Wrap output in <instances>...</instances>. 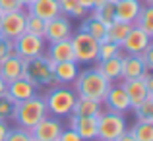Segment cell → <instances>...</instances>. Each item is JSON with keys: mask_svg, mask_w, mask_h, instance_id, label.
Returning <instances> with one entry per match:
<instances>
[{"mask_svg": "<svg viewBox=\"0 0 153 141\" xmlns=\"http://www.w3.org/2000/svg\"><path fill=\"white\" fill-rule=\"evenodd\" d=\"M140 56H142V60H143V64H146V68L151 72V70H153V43H149V45L146 47V50H143Z\"/></svg>", "mask_w": 153, "mask_h": 141, "instance_id": "d590c367", "label": "cell"}, {"mask_svg": "<svg viewBox=\"0 0 153 141\" xmlns=\"http://www.w3.org/2000/svg\"><path fill=\"white\" fill-rule=\"evenodd\" d=\"M89 14L93 16V18H97L101 23H105V25H111V23L114 21V2L107 0L105 4H101V6L93 8Z\"/></svg>", "mask_w": 153, "mask_h": 141, "instance_id": "4316f807", "label": "cell"}, {"mask_svg": "<svg viewBox=\"0 0 153 141\" xmlns=\"http://www.w3.org/2000/svg\"><path fill=\"white\" fill-rule=\"evenodd\" d=\"M4 93H6V81L0 78V95H4Z\"/></svg>", "mask_w": 153, "mask_h": 141, "instance_id": "b9f144b4", "label": "cell"}, {"mask_svg": "<svg viewBox=\"0 0 153 141\" xmlns=\"http://www.w3.org/2000/svg\"><path fill=\"white\" fill-rule=\"evenodd\" d=\"M8 130H10L8 122H6V120H0V141H4V139H6V134H8Z\"/></svg>", "mask_w": 153, "mask_h": 141, "instance_id": "f35d334b", "label": "cell"}, {"mask_svg": "<svg viewBox=\"0 0 153 141\" xmlns=\"http://www.w3.org/2000/svg\"><path fill=\"white\" fill-rule=\"evenodd\" d=\"M134 25L146 31L149 37H153V6H142V12H140Z\"/></svg>", "mask_w": 153, "mask_h": 141, "instance_id": "4dcf8cb0", "label": "cell"}, {"mask_svg": "<svg viewBox=\"0 0 153 141\" xmlns=\"http://www.w3.org/2000/svg\"><path fill=\"white\" fill-rule=\"evenodd\" d=\"M6 93L10 95L16 103H19V100L31 99L33 95H37V87H35L29 79L18 78V79H14V81L6 83Z\"/></svg>", "mask_w": 153, "mask_h": 141, "instance_id": "2e32d148", "label": "cell"}, {"mask_svg": "<svg viewBox=\"0 0 153 141\" xmlns=\"http://www.w3.org/2000/svg\"><path fill=\"white\" fill-rule=\"evenodd\" d=\"M47 104V112L51 116H56V118H66L68 114L74 108V103L78 99L74 89L66 85H51L49 91L43 95Z\"/></svg>", "mask_w": 153, "mask_h": 141, "instance_id": "3957f363", "label": "cell"}, {"mask_svg": "<svg viewBox=\"0 0 153 141\" xmlns=\"http://www.w3.org/2000/svg\"><path fill=\"white\" fill-rule=\"evenodd\" d=\"M52 66H54V64H52L45 54H39V56H35V58L25 60L22 78L29 79L37 89L39 87H51V85H54Z\"/></svg>", "mask_w": 153, "mask_h": 141, "instance_id": "277c9868", "label": "cell"}, {"mask_svg": "<svg viewBox=\"0 0 153 141\" xmlns=\"http://www.w3.org/2000/svg\"><path fill=\"white\" fill-rule=\"evenodd\" d=\"M58 141H82L78 134H76V130H72V128H68V130H62L58 135Z\"/></svg>", "mask_w": 153, "mask_h": 141, "instance_id": "74e56055", "label": "cell"}, {"mask_svg": "<svg viewBox=\"0 0 153 141\" xmlns=\"http://www.w3.org/2000/svg\"><path fill=\"white\" fill-rule=\"evenodd\" d=\"M56 141H58V139H56Z\"/></svg>", "mask_w": 153, "mask_h": 141, "instance_id": "c3c4849f", "label": "cell"}, {"mask_svg": "<svg viewBox=\"0 0 153 141\" xmlns=\"http://www.w3.org/2000/svg\"><path fill=\"white\" fill-rule=\"evenodd\" d=\"M25 10L31 12V14H35V16H39V18L45 19V21H49V19L56 18V16L60 14V8H58V2H56V0H33Z\"/></svg>", "mask_w": 153, "mask_h": 141, "instance_id": "44dd1931", "label": "cell"}, {"mask_svg": "<svg viewBox=\"0 0 153 141\" xmlns=\"http://www.w3.org/2000/svg\"><path fill=\"white\" fill-rule=\"evenodd\" d=\"M78 4H79L82 8H85L87 12L93 10V0H78Z\"/></svg>", "mask_w": 153, "mask_h": 141, "instance_id": "60d3db41", "label": "cell"}, {"mask_svg": "<svg viewBox=\"0 0 153 141\" xmlns=\"http://www.w3.org/2000/svg\"><path fill=\"white\" fill-rule=\"evenodd\" d=\"M111 2H116V0H111Z\"/></svg>", "mask_w": 153, "mask_h": 141, "instance_id": "bcb514c9", "label": "cell"}, {"mask_svg": "<svg viewBox=\"0 0 153 141\" xmlns=\"http://www.w3.org/2000/svg\"><path fill=\"white\" fill-rule=\"evenodd\" d=\"M74 29H72L70 18L64 14H58L56 18H52L47 21L45 27V41L47 43H56V41H64V39H70Z\"/></svg>", "mask_w": 153, "mask_h": 141, "instance_id": "30bf717a", "label": "cell"}, {"mask_svg": "<svg viewBox=\"0 0 153 141\" xmlns=\"http://www.w3.org/2000/svg\"><path fill=\"white\" fill-rule=\"evenodd\" d=\"M142 4H143V6H153V0H143Z\"/></svg>", "mask_w": 153, "mask_h": 141, "instance_id": "f6af8a7d", "label": "cell"}, {"mask_svg": "<svg viewBox=\"0 0 153 141\" xmlns=\"http://www.w3.org/2000/svg\"><path fill=\"white\" fill-rule=\"evenodd\" d=\"M79 31H85L87 35H91L93 39H97L99 43L107 41V25L101 23L97 18H93L91 14H87L85 18H83L82 25H79Z\"/></svg>", "mask_w": 153, "mask_h": 141, "instance_id": "cb8c5ba5", "label": "cell"}, {"mask_svg": "<svg viewBox=\"0 0 153 141\" xmlns=\"http://www.w3.org/2000/svg\"><path fill=\"white\" fill-rule=\"evenodd\" d=\"M114 141H136V139L132 137V134H130L128 130H124V131H122V134H120V135H118V137H116Z\"/></svg>", "mask_w": 153, "mask_h": 141, "instance_id": "ab89813d", "label": "cell"}, {"mask_svg": "<svg viewBox=\"0 0 153 141\" xmlns=\"http://www.w3.org/2000/svg\"><path fill=\"white\" fill-rule=\"evenodd\" d=\"M64 130L60 118L47 114L45 118H41L33 128H31V137L33 141H56L60 135V131Z\"/></svg>", "mask_w": 153, "mask_h": 141, "instance_id": "52a82bcc", "label": "cell"}, {"mask_svg": "<svg viewBox=\"0 0 153 141\" xmlns=\"http://www.w3.org/2000/svg\"><path fill=\"white\" fill-rule=\"evenodd\" d=\"M14 50L18 52L23 60L35 58V56H39V54H45V39L39 37V35L22 33L14 41Z\"/></svg>", "mask_w": 153, "mask_h": 141, "instance_id": "9c48e42d", "label": "cell"}, {"mask_svg": "<svg viewBox=\"0 0 153 141\" xmlns=\"http://www.w3.org/2000/svg\"><path fill=\"white\" fill-rule=\"evenodd\" d=\"M132 27H134L132 23H124V21L114 19L111 25H107V41H112V43H116V45H122Z\"/></svg>", "mask_w": 153, "mask_h": 141, "instance_id": "d4e9b609", "label": "cell"}, {"mask_svg": "<svg viewBox=\"0 0 153 141\" xmlns=\"http://www.w3.org/2000/svg\"><path fill=\"white\" fill-rule=\"evenodd\" d=\"M101 110H103V103L93 100V99H85V97H78L70 114H74V116H95L97 118L101 114Z\"/></svg>", "mask_w": 153, "mask_h": 141, "instance_id": "7402d4cb", "label": "cell"}, {"mask_svg": "<svg viewBox=\"0 0 153 141\" xmlns=\"http://www.w3.org/2000/svg\"><path fill=\"white\" fill-rule=\"evenodd\" d=\"M10 52H14V41L0 37V60L6 58V56L10 54Z\"/></svg>", "mask_w": 153, "mask_h": 141, "instance_id": "8d00e7d4", "label": "cell"}, {"mask_svg": "<svg viewBox=\"0 0 153 141\" xmlns=\"http://www.w3.org/2000/svg\"><path fill=\"white\" fill-rule=\"evenodd\" d=\"M146 72H149L140 54H124L122 56V78L120 79H138Z\"/></svg>", "mask_w": 153, "mask_h": 141, "instance_id": "d6986e66", "label": "cell"}, {"mask_svg": "<svg viewBox=\"0 0 153 141\" xmlns=\"http://www.w3.org/2000/svg\"><path fill=\"white\" fill-rule=\"evenodd\" d=\"M14 108H16V100L12 99L8 93L0 95V120H12L14 118Z\"/></svg>", "mask_w": 153, "mask_h": 141, "instance_id": "1f68e13d", "label": "cell"}, {"mask_svg": "<svg viewBox=\"0 0 153 141\" xmlns=\"http://www.w3.org/2000/svg\"><path fill=\"white\" fill-rule=\"evenodd\" d=\"M58 2V8H60V14L68 16V18H78V19H83L89 12L85 8H82L78 4V0H56Z\"/></svg>", "mask_w": 153, "mask_h": 141, "instance_id": "484cf974", "label": "cell"}, {"mask_svg": "<svg viewBox=\"0 0 153 141\" xmlns=\"http://www.w3.org/2000/svg\"><path fill=\"white\" fill-rule=\"evenodd\" d=\"M79 68L76 60H66V62H56L52 66V75H54V85H68L76 79Z\"/></svg>", "mask_w": 153, "mask_h": 141, "instance_id": "ac0fdd59", "label": "cell"}, {"mask_svg": "<svg viewBox=\"0 0 153 141\" xmlns=\"http://www.w3.org/2000/svg\"><path fill=\"white\" fill-rule=\"evenodd\" d=\"M126 130V118L120 112L103 108L97 116V141H114Z\"/></svg>", "mask_w": 153, "mask_h": 141, "instance_id": "5b68a950", "label": "cell"}, {"mask_svg": "<svg viewBox=\"0 0 153 141\" xmlns=\"http://www.w3.org/2000/svg\"><path fill=\"white\" fill-rule=\"evenodd\" d=\"M120 45H116V43L112 41H103L99 43V48H97V60H105V58H111V56H116L120 54Z\"/></svg>", "mask_w": 153, "mask_h": 141, "instance_id": "d6a6232c", "label": "cell"}, {"mask_svg": "<svg viewBox=\"0 0 153 141\" xmlns=\"http://www.w3.org/2000/svg\"><path fill=\"white\" fill-rule=\"evenodd\" d=\"M122 85H124V89H126V93H128V99H130L132 108L138 106L147 95H151V93H147L146 85H143V81L140 78L138 79H122Z\"/></svg>", "mask_w": 153, "mask_h": 141, "instance_id": "603a6c76", "label": "cell"}, {"mask_svg": "<svg viewBox=\"0 0 153 141\" xmlns=\"http://www.w3.org/2000/svg\"><path fill=\"white\" fill-rule=\"evenodd\" d=\"M149 35L146 33V31H142L140 27H132L130 33L126 35V39H124V43L120 45V48H122L124 54H142L143 50H146V47L151 43Z\"/></svg>", "mask_w": 153, "mask_h": 141, "instance_id": "5bb4252c", "label": "cell"}, {"mask_svg": "<svg viewBox=\"0 0 153 141\" xmlns=\"http://www.w3.org/2000/svg\"><path fill=\"white\" fill-rule=\"evenodd\" d=\"M142 0H116L114 2V19L134 25L142 12Z\"/></svg>", "mask_w": 153, "mask_h": 141, "instance_id": "9a60e30c", "label": "cell"}, {"mask_svg": "<svg viewBox=\"0 0 153 141\" xmlns=\"http://www.w3.org/2000/svg\"><path fill=\"white\" fill-rule=\"evenodd\" d=\"M132 110L136 114V120H140V122H153V95H147Z\"/></svg>", "mask_w": 153, "mask_h": 141, "instance_id": "f546056e", "label": "cell"}, {"mask_svg": "<svg viewBox=\"0 0 153 141\" xmlns=\"http://www.w3.org/2000/svg\"><path fill=\"white\" fill-rule=\"evenodd\" d=\"M19 2H22V4H23V8H27V6H29V4H31V2H33V0H19Z\"/></svg>", "mask_w": 153, "mask_h": 141, "instance_id": "ee69618b", "label": "cell"}, {"mask_svg": "<svg viewBox=\"0 0 153 141\" xmlns=\"http://www.w3.org/2000/svg\"><path fill=\"white\" fill-rule=\"evenodd\" d=\"M22 33H25V10L8 12L0 16V35L4 39L16 41Z\"/></svg>", "mask_w": 153, "mask_h": 141, "instance_id": "ba28073f", "label": "cell"}, {"mask_svg": "<svg viewBox=\"0 0 153 141\" xmlns=\"http://www.w3.org/2000/svg\"><path fill=\"white\" fill-rule=\"evenodd\" d=\"M4 141H33V137H31V131L25 130V128H10L6 134V139Z\"/></svg>", "mask_w": 153, "mask_h": 141, "instance_id": "836d02e7", "label": "cell"}, {"mask_svg": "<svg viewBox=\"0 0 153 141\" xmlns=\"http://www.w3.org/2000/svg\"><path fill=\"white\" fill-rule=\"evenodd\" d=\"M47 114H49V112H47L45 99H43L41 95H33L31 99H25V100L16 103L14 118H12V120L16 122V126L25 128V130H31V128H33L41 118H45Z\"/></svg>", "mask_w": 153, "mask_h": 141, "instance_id": "7a4b0ae2", "label": "cell"}, {"mask_svg": "<svg viewBox=\"0 0 153 141\" xmlns=\"http://www.w3.org/2000/svg\"><path fill=\"white\" fill-rule=\"evenodd\" d=\"M23 66H25V60L18 54V52H10L6 58L0 60V78L6 83L14 81V79L22 78L23 75Z\"/></svg>", "mask_w": 153, "mask_h": 141, "instance_id": "4fadbf2b", "label": "cell"}, {"mask_svg": "<svg viewBox=\"0 0 153 141\" xmlns=\"http://www.w3.org/2000/svg\"><path fill=\"white\" fill-rule=\"evenodd\" d=\"M122 56H124V52L120 50V54H116V56H111V58H105V60H97V66L95 68H97L111 83H114L122 78Z\"/></svg>", "mask_w": 153, "mask_h": 141, "instance_id": "e0dca14e", "label": "cell"}, {"mask_svg": "<svg viewBox=\"0 0 153 141\" xmlns=\"http://www.w3.org/2000/svg\"><path fill=\"white\" fill-rule=\"evenodd\" d=\"M68 118H70V128L76 130L82 141H97V118L95 116L68 114Z\"/></svg>", "mask_w": 153, "mask_h": 141, "instance_id": "7c38bea8", "label": "cell"}, {"mask_svg": "<svg viewBox=\"0 0 153 141\" xmlns=\"http://www.w3.org/2000/svg\"><path fill=\"white\" fill-rule=\"evenodd\" d=\"M47 58L52 64L56 62H66V60H76L74 58V48H72L70 39H64V41H56V43H49L47 48Z\"/></svg>", "mask_w": 153, "mask_h": 141, "instance_id": "ffe728a7", "label": "cell"}, {"mask_svg": "<svg viewBox=\"0 0 153 141\" xmlns=\"http://www.w3.org/2000/svg\"><path fill=\"white\" fill-rule=\"evenodd\" d=\"M18 10H25L19 0H0V16L8 14V12H18Z\"/></svg>", "mask_w": 153, "mask_h": 141, "instance_id": "e575fe53", "label": "cell"}, {"mask_svg": "<svg viewBox=\"0 0 153 141\" xmlns=\"http://www.w3.org/2000/svg\"><path fill=\"white\" fill-rule=\"evenodd\" d=\"M72 83H74V91L78 97L93 99L99 103H105V97H107L108 87H111V81L97 68H85V70L78 72V75Z\"/></svg>", "mask_w": 153, "mask_h": 141, "instance_id": "6da1fadb", "label": "cell"}, {"mask_svg": "<svg viewBox=\"0 0 153 141\" xmlns=\"http://www.w3.org/2000/svg\"><path fill=\"white\" fill-rule=\"evenodd\" d=\"M128 131L132 134V137L136 141H153V122H140V120H136V124Z\"/></svg>", "mask_w": 153, "mask_h": 141, "instance_id": "83f0119b", "label": "cell"}, {"mask_svg": "<svg viewBox=\"0 0 153 141\" xmlns=\"http://www.w3.org/2000/svg\"><path fill=\"white\" fill-rule=\"evenodd\" d=\"M105 106L107 110H112V112H120V114H126L128 110H132V104H130V99H128V93L124 89L122 83H111L108 87V93L105 97Z\"/></svg>", "mask_w": 153, "mask_h": 141, "instance_id": "8fae6325", "label": "cell"}, {"mask_svg": "<svg viewBox=\"0 0 153 141\" xmlns=\"http://www.w3.org/2000/svg\"><path fill=\"white\" fill-rule=\"evenodd\" d=\"M45 27H47L45 19H41L39 16L31 14V12H25V33L39 35L45 39Z\"/></svg>", "mask_w": 153, "mask_h": 141, "instance_id": "f1b7e54d", "label": "cell"}, {"mask_svg": "<svg viewBox=\"0 0 153 141\" xmlns=\"http://www.w3.org/2000/svg\"><path fill=\"white\" fill-rule=\"evenodd\" d=\"M72 48H74V58L78 64H89L97 62V48L99 41L87 35L85 31H74L70 37Z\"/></svg>", "mask_w": 153, "mask_h": 141, "instance_id": "8992f818", "label": "cell"}, {"mask_svg": "<svg viewBox=\"0 0 153 141\" xmlns=\"http://www.w3.org/2000/svg\"><path fill=\"white\" fill-rule=\"evenodd\" d=\"M0 37H2V35H0Z\"/></svg>", "mask_w": 153, "mask_h": 141, "instance_id": "7dc6e473", "label": "cell"}, {"mask_svg": "<svg viewBox=\"0 0 153 141\" xmlns=\"http://www.w3.org/2000/svg\"><path fill=\"white\" fill-rule=\"evenodd\" d=\"M107 0H93V8H97V6H101V4H105Z\"/></svg>", "mask_w": 153, "mask_h": 141, "instance_id": "7bdbcfd3", "label": "cell"}]
</instances>
